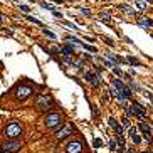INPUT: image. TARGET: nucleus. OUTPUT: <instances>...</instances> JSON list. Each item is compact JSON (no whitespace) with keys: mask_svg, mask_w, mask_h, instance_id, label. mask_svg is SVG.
Instances as JSON below:
<instances>
[{"mask_svg":"<svg viewBox=\"0 0 153 153\" xmlns=\"http://www.w3.org/2000/svg\"><path fill=\"white\" fill-rule=\"evenodd\" d=\"M81 12H83L84 15H91V10H89V9H81Z\"/></svg>","mask_w":153,"mask_h":153,"instance_id":"473e14b6","label":"nucleus"},{"mask_svg":"<svg viewBox=\"0 0 153 153\" xmlns=\"http://www.w3.org/2000/svg\"><path fill=\"white\" fill-rule=\"evenodd\" d=\"M41 7H42V9H47V10H52V5H51V4H47V2H42V4H41Z\"/></svg>","mask_w":153,"mask_h":153,"instance_id":"bb28decb","label":"nucleus"},{"mask_svg":"<svg viewBox=\"0 0 153 153\" xmlns=\"http://www.w3.org/2000/svg\"><path fill=\"white\" fill-rule=\"evenodd\" d=\"M121 94H123V99H130V98L133 96V93H131V89H130V88H126V86H125V89L121 91Z\"/></svg>","mask_w":153,"mask_h":153,"instance_id":"2eb2a0df","label":"nucleus"},{"mask_svg":"<svg viewBox=\"0 0 153 153\" xmlns=\"http://www.w3.org/2000/svg\"><path fill=\"white\" fill-rule=\"evenodd\" d=\"M25 19H27L29 22H32V24H36V25L42 27V22H41V20H37V19H34V17H30V15H25Z\"/></svg>","mask_w":153,"mask_h":153,"instance_id":"6ab92c4d","label":"nucleus"},{"mask_svg":"<svg viewBox=\"0 0 153 153\" xmlns=\"http://www.w3.org/2000/svg\"><path fill=\"white\" fill-rule=\"evenodd\" d=\"M91 111H93V116H94V118H98V116H99V113H98V108H96L94 104L91 106Z\"/></svg>","mask_w":153,"mask_h":153,"instance_id":"a878e982","label":"nucleus"},{"mask_svg":"<svg viewBox=\"0 0 153 153\" xmlns=\"http://www.w3.org/2000/svg\"><path fill=\"white\" fill-rule=\"evenodd\" d=\"M126 62L133 64V66H140V61H138L136 57H133V56H128V57H126Z\"/></svg>","mask_w":153,"mask_h":153,"instance_id":"a211bd4d","label":"nucleus"},{"mask_svg":"<svg viewBox=\"0 0 153 153\" xmlns=\"http://www.w3.org/2000/svg\"><path fill=\"white\" fill-rule=\"evenodd\" d=\"M133 135H136V130H135V128H130V136H133Z\"/></svg>","mask_w":153,"mask_h":153,"instance_id":"c9c22d12","label":"nucleus"},{"mask_svg":"<svg viewBox=\"0 0 153 153\" xmlns=\"http://www.w3.org/2000/svg\"><path fill=\"white\" fill-rule=\"evenodd\" d=\"M36 104H37V109L47 111L52 108V98H51V94H39L36 99Z\"/></svg>","mask_w":153,"mask_h":153,"instance_id":"f257e3e1","label":"nucleus"},{"mask_svg":"<svg viewBox=\"0 0 153 153\" xmlns=\"http://www.w3.org/2000/svg\"><path fill=\"white\" fill-rule=\"evenodd\" d=\"M126 153H136V152H135V150H133V148H130V150H128Z\"/></svg>","mask_w":153,"mask_h":153,"instance_id":"4c0bfd02","label":"nucleus"},{"mask_svg":"<svg viewBox=\"0 0 153 153\" xmlns=\"http://www.w3.org/2000/svg\"><path fill=\"white\" fill-rule=\"evenodd\" d=\"M83 59H86V61H91V59H93V56H91V54H84V56H83Z\"/></svg>","mask_w":153,"mask_h":153,"instance_id":"f704fd0d","label":"nucleus"},{"mask_svg":"<svg viewBox=\"0 0 153 153\" xmlns=\"http://www.w3.org/2000/svg\"><path fill=\"white\" fill-rule=\"evenodd\" d=\"M44 125L47 128H59L62 125V118H61L59 113H49L46 120H44Z\"/></svg>","mask_w":153,"mask_h":153,"instance_id":"f03ea898","label":"nucleus"},{"mask_svg":"<svg viewBox=\"0 0 153 153\" xmlns=\"http://www.w3.org/2000/svg\"><path fill=\"white\" fill-rule=\"evenodd\" d=\"M113 73H115V74H116V76H121V69H120V67H118V66H115V67H113Z\"/></svg>","mask_w":153,"mask_h":153,"instance_id":"c756f323","label":"nucleus"},{"mask_svg":"<svg viewBox=\"0 0 153 153\" xmlns=\"http://www.w3.org/2000/svg\"><path fill=\"white\" fill-rule=\"evenodd\" d=\"M83 47L88 49V51H91V52H96V51H98L96 47H93V46H88V44H83Z\"/></svg>","mask_w":153,"mask_h":153,"instance_id":"cd10ccee","label":"nucleus"},{"mask_svg":"<svg viewBox=\"0 0 153 153\" xmlns=\"http://www.w3.org/2000/svg\"><path fill=\"white\" fill-rule=\"evenodd\" d=\"M66 153H83V143L79 140H74V141H69L66 145Z\"/></svg>","mask_w":153,"mask_h":153,"instance_id":"39448f33","label":"nucleus"},{"mask_svg":"<svg viewBox=\"0 0 153 153\" xmlns=\"http://www.w3.org/2000/svg\"><path fill=\"white\" fill-rule=\"evenodd\" d=\"M5 135H7L9 138H12V140L19 138V136L22 135V128H20V125H19V123H15V121L9 123V125H7V128H5Z\"/></svg>","mask_w":153,"mask_h":153,"instance_id":"7ed1b4c3","label":"nucleus"},{"mask_svg":"<svg viewBox=\"0 0 153 153\" xmlns=\"http://www.w3.org/2000/svg\"><path fill=\"white\" fill-rule=\"evenodd\" d=\"M121 125L125 128H130V125H131V123H130V116H126V118H123V121H121Z\"/></svg>","mask_w":153,"mask_h":153,"instance_id":"5701e85b","label":"nucleus"},{"mask_svg":"<svg viewBox=\"0 0 153 153\" xmlns=\"http://www.w3.org/2000/svg\"><path fill=\"white\" fill-rule=\"evenodd\" d=\"M113 88H116V89L121 93V91L125 89V84H123V81H120V79H113Z\"/></svg>","mask_w":153,"mask_h":153,"instance_id":"f8f14e48","label":"nucleus"},{"mask_svg":"<svg viewBox=\"0 0 153 153\" xmlns=\"http://www.w3.org/2000/svg\"><path fill=\"white\" fill-rule=\"evenodd\" d=\"M84 79L89 81V84L93 86V88H99L101 86V78H99V74H96V73H86Z\"/></svg>","mask_w":153,"mask_h":153,"instance_id":"6e6552de","label":"nucleus"},{"mask_svg":"<svg viewBox=\"0 0 153 153\" xmlns=\"http://www.w3.org/2000/svg\"><path fill=\"white\" fill-rule=\"evenodd\" d=\"M54 4H64V0H52Z\"/></svg>","mask_w":153,"mask_h":153,"instance_id":"e433bc0d","label":"nucleus"},{"mask_svg":"<svg viewBox=\"0 0 153 153\" xmlns=\"http://www.w3.org/2000/svg\"><path fill=\"white\" fill-rule=\"evenodd\" d=\"M61 52H62L64 56H73V54H76L74 52V47H71V46H62V47H61Z\"/></svg>","mask_w":153,"mask_h":153,"instance_id":"9b49d317","label":"nucleus"},{"mask_svg":"<svg viewBox=\"0 0 153 153\" xmlns=\"http://www.w3.org/2000/svg\"><path fill=\"white\" fill-rule=\"evenodd\" d=\"M71 133H73V125H71V123H66L61 130L56 131V138H57V140H64V138H67Z\"/></svg>","mask_w":153,"mask_h":153,"instance_id":"423d86ee","label":"nucleus"},{"mask_svg":"<svg viewBox=\"0 0 153 153\" xmlns=\"http://www.w3.org/2000/svg\"><path fill=\"white\" fill-rule=\"evenodd\" d=\"M108 125H109L111 128H116V126H118V121H116V120H115L113 116H111L109 120H108Z\"/></svg>","mask_w":153,"mask_h":153,"instance_id":"412c9836","label":"nucleus"},{"mask_svg":"<svg viewBox=\"0 0 153 153\" xmlns=\"http://www.w3.org/2000/svg\"><path fill=\"white\" fill-rule=\"evenodd\" d=\"M135 4H136V7H138V9H140V10H143V9L146 7V2H143V0H136Z\"/></svg>","mask_w":153,"mask_h":153,"instance_id":"aec40b11","label":"nucleus"},{"mask_svg":"<svg viewBox=\"0 0 153 153\" xmlns=\"http://www.w3.org/2000/svg\"><path fill=\"white\" fill-rule=\"evenodd\" d=\"M44 34H46L47 37H51V39H54V41H56V34H52L51 30H47V29H44Z\"/></svg>","mask_w":153,"mask_h":153,"instance_id":"393cba45","label":"nucleus"},{"mask_svg":"<svg viewBox=\"0 0 153 153\" xmlns=\"http://www.w3.org/2000/svg\"><path fill=\"white\" fill-rule=\"evenodd\" d=\"M99 146H103V141H101L99 138H96L94 140V148H99Z\"/></svg>","mask_w":153,"mask_h":153,"instance_id":"7c9ffc66","label":"nucleus"},{"mask_svg":"<svg viewBox=\"0 0 153 153\" xmlns=\"http://www.w3.org/2000/svg\"><path fill=\"white\" fill-rule=\"evenodd\" d=\"M136 22L140 27H145V29H148V27H153V20L152 19H146V17H136Z\"/></svg>","mask_w":153,"mask_h":153,"instance_id":"1a4fd4ad","label":"nucleus"},{"mask_svg":"<svg viewBox=\"0 0 153 153\" xmlns=\"http://www.w3.org/2000/svg\"><path fill=\"white\" fill-rule=\"evenodd\" d=\"M152 128H153V126H152Z\"/></svg>","mask_w":153,"mask_h":153,"instance_id":"ea45409f","label":"nucleus"},{"mask_svg":"<svg viewBox=\"0 0 153 153\" xmlns=\"http://www.w3.org/2000/svg\"><path fill=\"white\" fill-rule=\"evenodd\" d=\"M66 39H67L69 42H73V44H78V46H81V47H83V41H79V39H78V37H73V36H66Z\"/></svg>","mask_w":153,"mask_h":153,"instance_id":"4468645a","label":"nucleus"},{"mask_svg":"<svg viewBox=\"0 0 153 153\" xmlns=\"http://www.w3.org/2000/svg\"><path fill=\"white\" fill-rule=\"evenodd\" d=\"M99 19H101L103 22H111V15L108 14V12H101V14H99Z\"/></svg>","mask_w":153,"mask_h":153,"instance_id":"f3484780","label":"nucleus"},{"mask_svg":"<svg viewBox=\"0 0 153 153\" xmlns=\"http://www.w3.org/2000/svg\"><path fill=\"white\" fill-rule=\"evenodd\" d=\"M143 138L146 140L148 143H152L153 141V136H152V133H143Z\"/></svg>","mask_w":153,"mask_h":153,"instance_id":"b1692460","label":"nucleus"},{"mask_svg":"<svg viewBox=\"0 0 153 153\" xmlns=\"http://www.w3.org/2000/svg\"><path fill=\"white\" fill-rule=\"evenodd\" d=\"M20 10H24V12H30V7H27V5H20Z\"/></svg>","mask_w":153,"mask_h":153,"instance_id":"72a5a7b5","label":"nucleus"},{"mask_svg":"<svg viewBox=\"0 0 153 153\" xmlns=\"http://www.w3.org/2000/svg\"><path fill=\"white\" fill-rule=\"evenodd\" d=\"M109 150H111V152H116V150H118V143L111 140V141H109Z\"/></svg>","mask_w":153,"mask_h":153,"instance_id":"4be33fe9","label":"nucleus"},{"mask_svg":"<svg viewBox=\"0 0 153 153\" xmlns=\"http://www.w3.org/2000/svg\"><path fill=\"white\" fill-rule=\"evenodd\" d=\"M133 141H135V143H136V145H138V143H141V138H140V136H138V135H133Z\"/></svg>","mask_w":153,"mask_h":153,"instance_id":"2f4dec72","label":"nucleus"},{"mask_svg":"<svg viewBox=\"0 0 153 153\" xmlns=\"http://www.w3.org/2000/svg\"><path fill=\"white\" fill-rule=\"evenodd\" d=\"M118 9H121L123 12H126L128 15H136V14H135V10H133L131 7H128V5H120Z\"/></svg>","mask_w":153,"mask_h":153,"instance_id":"dca6fc26","label":"nucleus"},{"mask_svg":"<svg viewBox=\"0 0 153 153\" xmlns=\"http://www.w3.org/2000/svg\"><path fill=\"white\" fill-rule=\"evenodd\" d=\"M20 150V141L19 140H12V141L4 143V153H14Z\"/></svg>","mask_w":153,"mask_h":153,"instance_id":"0eeeda50","label":"nucleus"},{"mask_svg":"<svg viewBox=\"0 0 153 153\" xmlns=\"http://www.w3.org/2000/svg\"><path fill=\"white\" fill-rule=\"evenodd\" d=\"M131 108H133V113H135V116H145V108H143L140 103H133L131 104Z\"/></svg>","mask_w":153,"mask_h":153,"instance_id":"9d476101","label":"nucleus"},{"mask_svg":"<svg viewBox=\"0 0 153 153\" xmlns=\"http://www.w3.org/2000/svg\"><path fill=\"white\" fill-rule=\"evenodd\" d=\"M30 94H34V93H32V88H30V86H27V84H20V86L15 89V98H17L19 101L27 99Z\"/></svg>","mask_w":153,"mask_h":153,"instance_id":"20e7f679","label":"nucleus"},{"mask_svg":"<svg viewBox=\"0 0 153 153\" xmlns=\"http://www.w3.org/2000/svg\"><path fill=\"white\" fill-rule=\"evenodd\" d=\"M103 41H104V42L108 44V46H109V47H113V46H115V42H113L111 39H108V37H103Z\"/></svg>","mask_w":153,"mask_h":153,"instance_id":"c85d7f7f","label":"nucleus"},{"mask_svg":"<svg viewBox=\"0 0 153 153\" xmlns=\"http://www.w3.org/2000/svg\"><path fill=\"white\" fill-rule=\"evenodd\" d=\"M138 128H140V130H141L143 133H152V131H153V128H150V126H148V125H146L145 121H143V123H140V125H138Z\"/></svg>","mask_w":153,"mask_h":153,"instance_id":"ddd939ff","label":"nucleus"},{"mask_svg":"<svg viewBox=\"0 0 153 153\" xmlns=\"http://www.w3.org/2000/svg\"><path fill=\"white\" fill-rule=\"evenodd\" d=\"M146 2H150V4H153V0H146Z\"/></svg>","mask_w":153,"mask_h":153,"instance_id":"58836bf2","label":"nucleus"}]
</instances>
